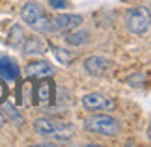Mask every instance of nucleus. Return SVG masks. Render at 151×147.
<instances>
[{
	"mask_svg": "<svg viewBox=\"0 0 151 147\" xmlns=\"http://www.w3.org/2000/svg\"><path fill=\"white\" fill-rule=\"evenodd\" d=\"M34 128L37 134L45 138H52L58 142H67L75 136V127L71 123L60 121V119H50V117H39L34 121Z\"/></svg>",
	"mask_w": 151,
	"mask_h": 147,
	"instance_id": "obj_1",
	"label": "nucleus"
},
{
	"mask_svg": "<svg viewBox=\"0 0 151 147\" xmlns=\"http://www.w3.org/2000/svg\"><path fill=\"white\" fill-rule=\"evenodd\" d=\"M21 17L37 34H49L52 30V21L47 17L45 9L37 2H26L21 9Z\"/></svg>",
	"mask_w": 151,
	"mask_h": 147,
	"instance_id": "obj_2",
	"label": "nucleus"
},
{
	"mask_svg": "<svg viewBox=\"0 0 151 147\" xmlns=\"http://www.w3.org/2000/svg\"><path fill=\"white\" fill-rule=\"evenodd\" d=\"M37 80L39 82H34V104L49 110L56 104V84L50 76H43Z\"/></svg>",
	"mask_w": 151,
	"mask_h": 147,
	"instance_id": "obj_3",
	"label": "nucleus"
},
{
	"mask_svg": "<svg viewBox=\"0 0 151 147\" xmlns=\"http://www.w3.org/2000/svg\"><path fill=\"white\" fill-rule=\"evenodd\" d=\"M84 128L95 134H103V136H116L121 127H119V121L112 115L93 114L84 121Z\"/></svg>",
	"mask_w": 151,
	"mask_h": 147,
	"instance_id": "obj_4",
	"label": "nucleus"
},
{
	"mask_svg": "<svg viewBox=\"0 0 151 147\" xmlns=\"http://www.w3.org/2000/svg\"><path fill=\"white\" fill-rule=\"evenodd\" d=\"M125 26L129 32L136 34V36L146 34L149 30V9L146 6H138V8L129 9L125 15Z\"/></svg>",
	"mask_w": 151,
	"mask_h": 147,
	"instance_id": "obj_5",
	"label": "nucleus"
},
{
	"mask_svg": "<svg viewBox=\"0 0 151 147\" xmlns=\"http://www.w3.org/2000/svg\"><path fill=\"white\" fill-rule=\"evenodd\" d=\"M82 106L90 112H106L116 108V101L101 93H88L82 97Z\"/></svg>",
	"mask_w": 151,
	"mask_h": 147,
	"instance_id": "obj_6",
	"label": "nucleus"
},
{
	"mask_svg": "<svg viewBox=\"0 0 151 147\" xmlns=\"http://www.w3.org/2000/svg\"><path fill=\"white\" fill-rule=\"evenodd\" d=\"M112 62L106 60L104 56H90L88 60L84 62V69L86 73L91 76H104L106 73L112 71Z\"/></svg>",
	"mask_w": 151,
	"mask_h": 147,
	"instance_id": "obj_7",
	"label": "nucleus"
},
{
	"mask_svg": "<svg viewBox=\"0 0 151 147\" xmlns=\"http://www.w3.org/2000/svg\"><path fill=\"white\" fill-rule=\"evenodd\" d=\"M50 21H52V28H56L58 32H63V34L71 32L82 24V17L80 15H56Z\"/></svg>",
	"mask_w": 151,
	"mask_h": 147,
	"instance_id": "obj_8",
	"label": "nucleus"
},
{
	"mask_svg": "<svg viewBox=\"0 0 151 147\" xmlns=\"http://www.w3.org/2000/svg\"><path fill=\"white\" fill-rule=\"evenodd\" d=\"M50 75H54V69L45 60H36V62H30L26 65L28 78H43V76H50Z\"/></svg>",
	"mask_w": 151,
	"mask_h": 147,
	"instance_id": "obj_9",
	"label": "nucleus"
},
{
	"mask_svg": "<svg viewBox=\"0 0 151 147\" xmlns=\"http://www.w3.org/2000/svg\"><path fill=\"white\" fill-rule=\"evenodd\" d=\"M19 75H21V69H19V65H17L15 60H11V58H8V56L0 58V78L11 82V80L19 78Z\"/></svg>",
	"mask_w": 151,
	"mask_h": 147,
	"instance_id": "obj_10",
	"label": "nucleus"
},
{
	"mask_svg": "<svg viewBox=\"0 0 151 147\" xmlns=\"http://www.w3.org/2000/svg\"><path fill=\"white\" fill-rule=\"evenodd\" d=\"M17 104L19 106H30L34 104V82L22 80L17 87Z\"/></svg>",
	"mask_w": 151,
	"mask_h": 147,
	"instance_id": "obj_11",
	"label": "nucleus"
},
{
	"mask_svg": "<svg viewBox=\"0 0 151 147\" xmlns=\"http://www.w3.org/2000/svg\"><path fill=\"white\" fill-rule=\"evenodd\" d=\"M21 49H22L24 54H43L45 45H43V41L37 39V37H26Z\"/></svg>",
	"mask_w": 151,
	"mask_h": 147,
	"instance_id": "obj_12",
	"label": "nucleus"
},
{
	"mask_svg": "<svg viewBox=\"0 0 151 147\" xmlns=\"http://www.w3.org/2000/svg\"><path fill=\"white\" fill-rule=\"evenodd\" d=\"M24 39H26V34L22 32V28L21 26H13L11 32H9V36H8V45L13 47V49H21L22 43H24Z\"/></svg>",
	"mask_w": 151,
	"mask_h": 147,
	"instance_id": "obj_13",
	"label": "nucleus"
},
{
	"mask_svg": "<svg viewBox=\"0 0 151 147\" xmlns=\"http://www.w3.org/2000/svg\"><path fill=\"white\" fill-rule=\"evenodd\" d=\"M90 41V32L88 30H78V32H67L65 43L69 45H86Z\"/></svg>",
	"mask_w": 151,
	"mask_h": 147,
	"instance_id": "obj_14",
	"label": "nucleus"
},
{
	"mask_svg": "<svg viewBox=\"0 0 151 147\" xmlns=\"http://www.w3.org/2000/svg\"><path fill=\"white\" fill-rule=\"evenodd\" d=\"M2 112V115L4 117H8V121H11V123H15V125H24V117H22V114H19L13 106H11L9 103H6L4 104V108L0 110Z\"/></svg>",
	"mask_w": 151,
	"mask_h": 147,
	"instance_id": "obj_15",
	"label": "nucleus"
},
{
	"mask_svg": "<svg viewBox=\"0 0 151 147\" xmlns=\"http://www.w3.org/2000/svg\"><path fill=\"white\" fill-rule=\"evenodd\" d=\"M52 50H54V56L60 60V63H63V65H67V63L73 62V54H69L67 50L63 49H58V47H52Z\"/></svg>",
	"mask_w": 151,
	"mask_h": 147,
	"instance_id": "obj_16",
	"label": "nucleus"
},
{
	"mask_svg": "<svg viewBox=\"0 0 151 147\" xmlns=\"http://www.w3.org/2000/svg\"><path fill=\"white\" fill-rule=\"evenodd\" d=\"M67 0H49V6L52 9H63V8H67Z\"/></svg>",
	"mask_w": 151,
	"mask_h": 147,
	"instance_id": "obj_17",
	"label": "nucleus"
},
{
	"mask_svg": "<svg viewBox=\"0 0 151 147\" xmlns=\"http://www.w3.org/2000/svg\"><path fill=\"white\" fill-rule=\"evenodd\" d=\"M8 93H9V90H8V86H6V82L0 78V104H2L4 101H6V97H8Z\"/></svg>",
	"mask_w": 151,
	"mask_h": 147,
	"instance_id": "obj_18",
	"label": "nucleus"
},
{
	"mask_svg": "<svg viewBox=\"0 0 151 147\" xmlns=\"http://www.w3.org/2000/svg\"><path fill=\"white\" fill-rule=\"evenodd\" d=\"M4 123H6V117L2 115V112H0V128H2V127H4Z\"/></svg>",
	"mask_w": 151,
	"mask_h": 147,
	"instance_id": "obj_19",
	"label": "nucleus"
}]
</instances>
